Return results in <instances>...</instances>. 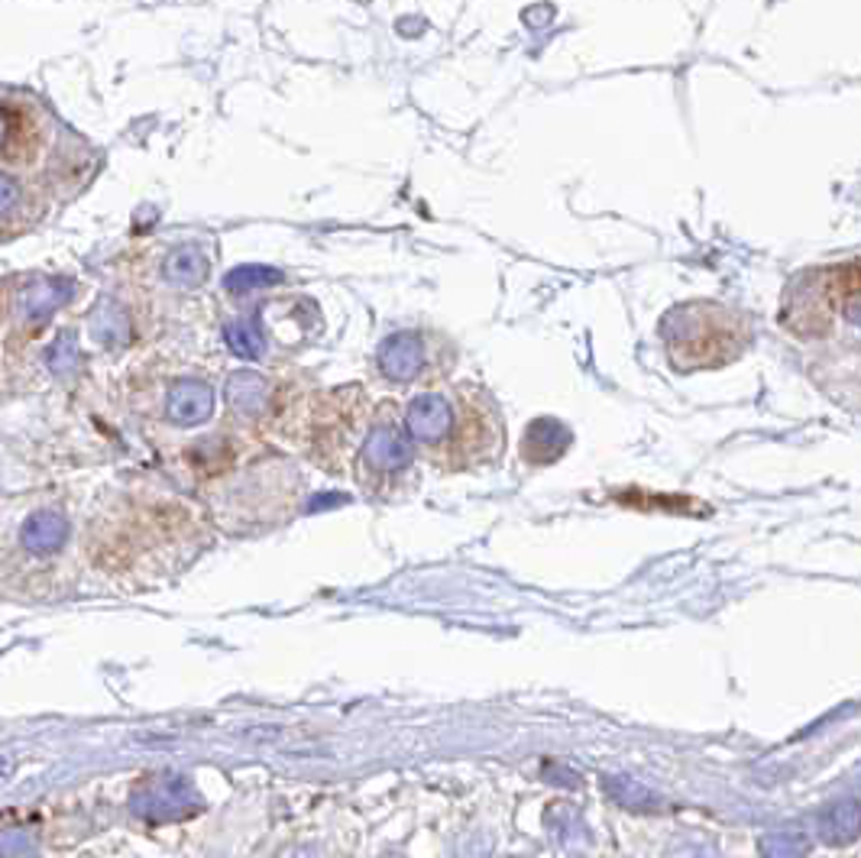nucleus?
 Listing matches in <instances>:
<instances>
[{"label": "nucleus", "mask_w": 861, "mask_h": 858, "mask_svg": "<svg viewBox=\"0 0 861 858\" xmlns=\"http://www.w3.org/2000/svg\"><path fill=\"white\" fill-rule=\"evenodd\" d=\"M92 335H95L100 343H107V347L127 343V337H130L127 311H124L120 305H114V301H100L95 308V315H92Z\"/></svg>", "instance_id": "obj_16"}, {"label": "nucleus", "mask_w": 861, "mask_h": 858, "mask_svg": "<svg viewBox=\"0 0 861 858\" xmlns=\"http://www.w3.org/2000/svg\"><path fill=\"white\" fill-rule=\"evenodd\" d=\"M819 839L829 846H852L859 839V801H839L819 813Z\"/></svg>", "instance_id": "obj_12"}, {"label": "nucleus", "mask_w": 861, "mask_h": 858, "mask_svg": "<svg viewBox=\"0 0 861 858\" xmlns=\"http://www.w3.org/2000/svg\"><path fill=\"white\" fill-rule=\"evenodd\" d=\"M389 858H392V856H389Z\"/></svg>", "instance_id": "obj_24"}, {"label": "nucleus", "mask_w": 861, "mask_h": 858, "mask_svg": "<svg viewBox=\"0 0 861 858\" xmlns=\"http://www.w3.org/2000/svg\"><path fill=\"white\" fill-rule=\"evenodd\" d=\"M134 813L144 816V819H152V823H166V819H182L201 807L198 794H194L192 781L185 777H176V774H166V777H156V781H146L144 787L134 794Z\"/></svg>", "instance_id": "obj_6"}, {"label": "nucleus", "mask_w": 861, "mask_h": 858, "mask_svg": "<svg viewBox=\"0 0 861 858\" xmlns=\"http://www.w3.org/2000/svg\"><path fill=\"white\" fill-rule=\"evenodd\" d=\"M405 434L428 464L447 474L486 467L506 447L502 412L477 382L415 395L405 409Z\"/></svg>", "instance_id": "obj_1"}, {"label": "nucleus", "mask_w": 861, "mask_h": 858, "mask_svg": "<svg viewBox=\"0 0 861 858\" xmlns=\"http://www.w3.org/2000/svg\"><path fill=\"white\" fill-rule=\"evenodd\" d=\"M408 467H412V441L392 419H383L366 431L360 444V464H357V477L366 489L402 477Z\"/></svg>", "instance_id": "obj_5"}, {"label": "nucleus", "mask_w": 861, "mask_h": 858, "mask_svg": "<svg viewBox=\"0 0 861 858\" xmlns=\"http://www.w3.org/2000/svg\"><path fill=\"white\" fill-rule=\"evenodd\" d=\"M658 337L677 373H703L735 363L752 343V325L732 305L690 298L665 311L658 321Z\"/></svg>", "instance_id": "obj_2"}, {"label": "nucleus", "mask_w": 861, "mask_h": 858, "mask_svg": "<svg viewBox=\"0 0 861 858\" xmlns=\"http://www.w3.org/2000/svg\"><path fill=\"white\" fill-rule=\"evenodd\" d=\"M72 295H75V286L68 279H33L20 292L17 308L30 325H43L59 308H65L72 301Z\"/></svg>", "instance_id": "obj_8"}, {"label": "nucleus", "mask_w": 861, "mask_h": 858, "mask_svg": "<svg viewBox=\"0 0 861 858\" xmlns=\"http://www.w3.org/2000/svg\"><path fill=\"white\" fill-rule=\"evenodd\" d=\"M606 797H609L616 807L635 813H651L661 807V797H658L648 784H641V781H635V777H628V774L606 777Z\"/></svg>", "instance_id": "obj_14"}, {"label": "nucleus", "mask_w": 861, "mask_h": 858, "mask_svg": "<svg viewBox=\"0 0 861 858\" xmlns=\"http://www.w3.org/2000/svg\"><path fill=\"white\" fill-rule=\"evenodd\" d=\"M166 412L176 425H201L214 415V389L204 380H179L169 389Z\"/></svg>", "instance_id": "obj_7"}, {"label": "nucleus", "mask_w": 861, "mask_h": 858, "mask_svg": "<svg viewBox=\"0 0 861 858\" xmlns=\"http://www.w3.org/2000/svg\"><path fill=\"white\" fill-rule=\"evenodd\" d=\"M668 858H719V852L703 836H680L668 849Z\"/></svg>", "instance_id": "obj_21"}, {"label": "nucleus", "mask_w": 861, "mask_h": 858, "mask_svg": "<svg viewBox=\"0 0 861 858\" xmlns=\"http://www.w3.org/2000/svg\"><path fill=\"white\" fill-rule=\"evenodd\" d=\"M571 428L561 425L557 419H538L525 428V441H522V457L534 467H548L554 460L564 457V451L571 447Z\"/></svg>", "instance_id": "obj_9"}, {"label": "nucleus", "mask_w": 861, "mask_h": 858, "mask_svg": "<svg viewBox=\"0 0 861 858\" xmlns=\"http://www.w3.org/2000/svg\"><path fill=\"white\" fill-rule=\"evenodd\" d=\"M279 283V273L266 269V266H240L227 276V288L231 292H243V288H256V286H273Z\"/></svg>", "instance_id": "obj_20"}, {"label": "nucleus", "mask_w": 861, "mask_h": 858, "mask_svg": "<svg viewBox=\"0 0 861 858\" xmlns=\"http://www.w3.org/2000/svg\"><path fill=\"white\" fill-rule=\"evenodd\" d=\"M208 269H211V266H208V256H204L198 246H179V250H172L169 259H166V266H162L166 279L179 288H198L208 279Z\"/></svg>", "instance_id": "obj_13"}, {"label": "nucleus", "mask_w": 861, "mask_h": 858, "mask_svg": "<svg viewBox=\"0 0 861 858\" xmlns=\"http://www.w3.org/2000/svg\"><path fill=\"white\" fill-rule=\"evenodd\" d=\"M68 538V522L52 512V509H43L36 516H30L26 525H23V548L33 551V554H52L65 544Z\"/></svg>", "instance_id": "obj_10"}, {"label": "nucleus", "mask_w": 861, "mask_h": 858, "mask_svg": "<svg viewBox=\"0 0 861 858\" xmlns=\"http://www.w3.org/2000/svg\"><path fill=\"white\" fill-rule=\"evenodd\" d=\"M227 347L243 357V360H256V357H263V350H266V340L263 335L256 331V325H246V321H237V325H227Z\"/></svg>", "instance_id": "obj_19"}, {"label": "nucleus", "mask_w": 861, "mask_h": 858, "mask_svg": "<svg viewBox=\"0 0 861 858\" xmlns=\"http://www.w3.org/2000/svg\"><path fill=\"white\" fill-rule=\"evenodd\" d=\"M7 134H10V117H7V110H0V146L7 140Z\"/></svg>", "instance_id": "obj_23"}, {"label": "nucleus", "mask_w": 861, "mask_h": 858, "mask_svg": "<svg viewBox=\"0 0 861 858\" xmlns=\"http://www.w3.org/2000/svg\"><path fill=\"white\" fill-rule=\"evenodd\" d=\"M548 826H551V836H554V846L564 849L567 856H576L586 849V823L583 816L576 813V807H551L548 813Z\"/></svg>", "instance_id": "obj_15"}, {"label": "nucleus", "mask_w": 861, "mask_h": 858, "mask_svg": "<svg viewBox=\"0 0 861 858\" xmlns=\"http://www.w3.org/2000/svg\"><path fill=\"white\" fill-rule=\"evenodd\" d=\"M457 363V347L437 331H395L376 350L380 377L395 385L437 380Z\"/></svg>", "instance_id": "obj_4"}, {"label": "nucleus", "mask_w": 861, "mask_h": 858, "mask_svg": "<svg viewBox=\"0 0 861 858\" xmlns=\"http://www.w3.org/2000/svg\"><path fill=\"white\" fill-rule=\"evenodd\" d=\"M780 325L800 340H822L839 325L859 328V263L800 273L780 308Z\"/></svg>", "instance_id": "obj_3"}, {"label": "nucleus", "mask_w": 861, "mask_h": 858, "mask_svg": "<svg viewBox=\"0 0 861 858\" xmlns=\"http://www.w3.org/2000/svg\"><path fill=\"white\" fill-rule=\"evenodd\" d=\"M269 395H273L269 382L263 380L259 373H253V370H240V373H234L231 382H227V399H231V405L237 409L240 415H246V419L263 415L266 405H269Z\"/></svg>", "instance_id": "obj_11"}, {"label": "nucleus", "mask_w": 861, "mask_h": 858, "mask_svg": "<svg viewBox=\"0 0 861 858\" xmlns=\"http://www.w3.org/2000/svg\"><path fill=\"white\" fill-rule=\"evenodd\" d=\"M814 843L804 833H770L762 839V858H807Z\"/></svg>", "instance_id": "obj_18"}, {"label": "nucleus", "mask_w": 861, "mask_h": 858, "mask_svg": "<svg viewBox=\"0 0 861 858\" xmlns=\"http://www.w3.org/2000/svg\"><path fill=\"white\" fill-rule=\"evenodd\" d=\"M20 204V182L7 172H0V218L10 214Z\"/></svg>", "instance_id": "obj_22"}, {"label": "nucleus", "mask_w": 861, "mask_h": 858, "mask_svg": "<svg viewBox=\"0 0 861 858\" xmlns=\"http://www.w3.org/2000/svg\"><path fill=\"white\" fill-rule=\"evenodd\" d=\"M78 360H82L78 337L72 335V331H62V335L55 337V343L46 350V363L55 377H72L78 370Z\"/></svg>", "instance_id": "obj_17"}]
</instances>
